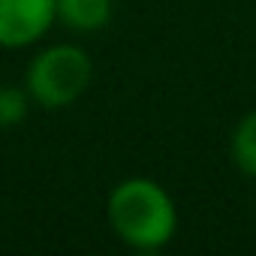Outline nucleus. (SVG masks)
I'll return each mask as SVG.
<instances>
[{
	"label": "nucleus",
	"instance_id": "2",
	"mask_svg": "<svg viewBox=\"0 0 256 256\" xmlns=\"http://www.w3.org/2000/svg\"><path fill=\"white\" fill-rule=\"evenodd\" d=\"M90 78H94V64H90L84 48L52 46L30 60L24 88L36 106L64 108L88 90Z\"/></svg>",
	"mask_w": 256,
	"mask_h": 256
},
{
	"label": "nucleus",
	"instance_id": "1",
	"mask_svg": "<svg viewBox=\"0 0 256 256\" xmlns=\"http://www.w3.org/2000/svg\"><path fill=\"white\" fill-rule=\"evenodd\" d=\"M108 226L136 250H160L178 229V211L172 196L151 178L120 181L106 202Z\"/></svg>",
	"mask_w": 256,
	"mask_h": 256
},
{
	"label": "nucleus",
	"instance_id": "6",
	"mask_svg": "<svg viewBox=\"0 0 256 256\" xmlns=\"http://www.w3.org/2000/svg\"><path fill=\"white\" fill-rule=\"evenodd\" d=\"M30 108V94L28 88H16V84H4L0 88V130H12L28 118Z\"/></svg>",
	"mask_w": 256,
	"mask_h": 256
},
{
	"label": "nucleus",
	"instance_id": "4",
	"mask_svg": "<svg viewBox=\"0 0 256 256\" xmlns=\"http://www.w3.org/2000/svg\"><path fill=\"white\" fill-rule=\"evenodd\" d=\"M54 10L60 24L78 34H90L108 24L112 0H54Z\"/></svg>",
	"mask_w": 256,
	"mask_h": 256
},
{
	"label": "nucleus",
	"instance_id": "5",
	"mask_svg": "<svg viewBox=\"0 0 256 256\" xmlns=\"http://www.w3.org/2000/svg\"><path fill=\"white\" fill-rule=\"evenodd\" d=\"M229 154H232V163L244 175L256 178V108L238 120L232 142H229Z\"/></svg>",
	"mask_w": 256,
	"mask_h": 256
},
{
	"label": "nucleus",
	"instance_id": "3",
	"mask_svg": "<svg viewBox=\"0 0 256 256\" xmlns=\"http://www.w3.org/2000/svg\"><path fill=\"white\" fill-rule=\"evenodd\" d=\"M58 22L54 0H0V46L24 48Z\"/></svg>",
	"mask_w": 256,
	"mask_h": 256
}]
</instances>
